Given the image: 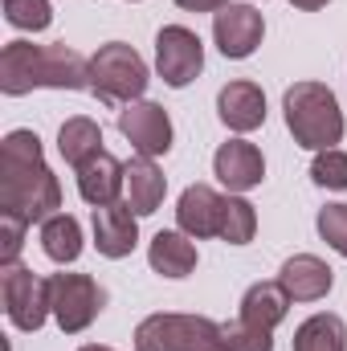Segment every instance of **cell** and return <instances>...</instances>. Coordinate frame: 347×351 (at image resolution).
<instances>
[{
  "mask_svg": "<svg viewBox=\"0 0 347 351\" xmlns=\"http://www.w3.org/2000/svg\"><path fill=\"white\" fill-rule=\"evenodd\" d=\"M319 237L339 254L347 258V204H327V208H319Z\"/></svg>",
  "mask_w": 347,
  "mask_h": 351,
  "instance_id": "28",
  "label": "cell"
},
{
  "mask_svg": "<svg viewBox=\"0 0 347 351\" xmlns=\"http://www.w3.org/2000/svg\"><path fill=\"white\" fill-rule=\"evenodd\" d=\"M221 348V323L204 315H176L160 311L147 315L135 327V351H217Z\"/></svg>",
  "mask_w": 347,
  "mask_h": 351,
  "instance_id": "4",
  "label": "cell"
},
{
  "mask_svg": "<svg viewBox=\"0 0 347 351\" xmlns=\"http://www.w3.org/2000/svg\"><path fill=\"white\" fill-rule=\"evenodd\" d=\"M147 262H152L156 274L180 282V278H188L196 269V241L188 233H180V229H160L152 237V245H147Z\"/></svg>",
  "mask_w": 347,
  "mask_h": 351,
  "instance_id": "18",
  "label": "cell"
},
{
  "mask_svg": "<svg viewBox=\"0 0 347 351\" xmlns=\"http://www.w3.org/2000/svg\"><path fill=\"white\" fill-rule=\"evenodd\" d=\"M265 37V21L254 4H225L221 12H213V41L225 58L246 62L254 58Z\"/></svg>",
  "mask_w": 347,
  "mask_h": 351,
  "instance_id": "9",
  "label": "cell"
},
{
  "mask_svg": "<svg viewBox=\"0 0 347 351\" xmlns=\"http://www.w3.org/2000/svg\"><path fill=\"white\" fill-rule=\"evenodd\" d=\"M294 351H347V323L331 311H319L298 323Z\"/></svg>",
  "mask_w": 347,
  "mask_h": 351,
  "instance_id": "23",
  "label": "cell"
},
{
  "mask_svg": "<svg viewBox=\"0 0 347 351\" xmlns=\"http://www.w3.org/2000/svg\"><path fill=\"white\" fill-rule=\"evenodd\" d=\"M278 282L286 286V294H290L294 302H319V298L331 294L335 269L323 262V258H315V254H294V258L282 262Z\"/></svg>",
  "mask_w": 347,
  "mask_h": 351,
  "instance_id": "15",
  "label": "cell"
},
{
  "mask_svg": "<svg viewBox=\"0 0 347 351\" xmlns=\"http://www.w3.org/2000/svg\"><path fill=\"white\" fill-rule=\"evenodd\" d=\"M90 229H94V245H98V254L110 258V262L131 258L135 245H139V217L131 213L127 200H115V204L94 208Z\"/></svg>",
  "mask_w": 347,
  "mask_h": 351,
  "instance_id": "11",
  "label": "cell"
},
{
  "mask_svg": "<svg viewBox=\"0 0 347 351\" xmlns=\"http://www.w3.org/2000/svg\"><path fill=\"white\" fill-rule=\"evenodd\" d=\"M217 351H225V348H217Z\"/></svg>",
  "mask_w": 347,
  "mask_h": 351,
  "instance_id": "33",
  "label": "cell"
},
{
  "mask_svg": "<svg viewBox=\"0 0 347 351\" xmlns=\"http://www.w3.org/2000/svg\"><path fill=\"white\" fill-rule=\"evenodd\" d=\"M213 176H217L229 192L241 196V192L258 188L261 180H265V160H261V152L250 139H229V143H221L217 156H213Z\"/></svg>",
  "mask_w": 347,
  "mask_h": 351,
  "instance_id": "13",
  "label": "cell"
},
{
  "mask_svg": "<svg viewBox=\"0 0 347 351\" xmlns=\"http://www.w3.org/2000/svg\"><path fill=\"white\" fill-rule=\"evenodd\" d=\"M119 131H123V139L135 147V156L156 160V156H168V152H172L176 131H172L168 110H164L160 102H147V98L127 102V106L119 110Z\"/></svg>",
  "mask_w": 347,
  "mask_h": 351,
  "instance_id": "8",
  "label": "cell"
},
{
  "mask_svg": "<svg viewBox=\"0 0 347 351\" xmlns=\"http://www.w3.org/2000/svg\"><path fill=\"white\" fill-rule=\"evenodd\" d=\"M311 180H315L319 188H327V192H347V152H339V147L315 152Z\"/></svg>",
  "mask_w": 347,
  "mask_h": 351,
  "instance_id": "27",
  "label": "cell"
},
{
  "mask_svg": "<svg viewBox=\"0 0 347 351\" xmlns=\"http://www.w3.org/2000/svg\"><path fill=\"white\" fill-rule=\"evenodd\" d=\"M41 250L45 258L58 265H74L82 258V225L70 213H53L49 221H41Z\"/></svg>",
  "mask_w": 347,
  "mask_h": 351,
  "instance_id": "21",
  "label": "cell"
},
{
  "mask_svg": "<svg viewBox=\"0 0 347 351\" xmlns=\"http://www.w3.org/2000/svg\"><path fill=\"white\" fill-rule=\"evenodd\" d=\"M282 114H286V131L307 152H327V147L344 143V106H339L335 90L323 82H294L282 94Z\"/></svg>",
  "mask_w": 347,
  "mask_h": 351,
  "instance_id": "2",
  "label": "cell"
},
{
  "mask_svg": "<svg viewBox=\"0 0 347 351\" xmlns=\"http://www.w3.org/2000/svg\"><path fill=\"white\" fill-rule=\"evenodd\" d=\"M0 213L25 225H41L62 213V184L45 164L37 131H8L0 143Z\"/></svg>",
  "mask_w": 347,
  "mask_h": 351,
  "instance_id": "1",
  "label": "cell"
},
{
  "mask_svg": "<svg viewBox=\"0 0 347 351\" xmlns=\"http://www.w3.org/2000/svg\"><path fill=\"white\" fill-rule=\"evenodd\" d=\"M254 233H258V208H254L246 196L229 192V196H225V213H221V241H229V245H250Z\"/></svg>",
  "mask_w": 347,
  "mask_h": 351,
  "instance_id": "24",
  "label": "cell"
},
{
  "mask_svg": "<svg viewBox=\"0 0 347 351\" xmlns=\"http://www.w3.org/2000/svg\"><path fill=\"white\" fill-rule=\"evenodd\" d=\"M102 302H106V294L90 274H66V269L49 274V311L66 335H82L98 319Z\"/></svg>",
  "mask_w": 347,
  "mask_h": 351,
  "instance_id": "6",
  "label": "cell"
},
{
  "mask_svg": "<svg viewBox=\"0 0 347 351\" xmlns=\"http://www.w3.org/2000/svg\"><path fill=\"white\" fill-rule=\"evenodd\" d=\"M221 348L225 351H274V331L237 319V323H225L221 327Z\"/></svg>",
  "mask_w": 347,
  "mask_h": 351,
  "instance_id": "26",
  "label": "cell"
},
{
  "mask_svg": "<svg viewBox=\"0 0 347 351\" xmlns=\"http://www.w3.org/2000/svg\"><path fill=\"white\" fill-rule=\"evenodd\" d=\"M4 21L21 33H45L53 25V4L49 0H0Z\"/></svg>",
  "mask_w": 347,
  "mask_h": 351,
  "instance_id": "25",
  "label": "cell"
},
{
  "mask_svg": "<svg viewBox=\"0 0 347 351\" xmlns=\"http://www.w3.org/2000/svg\"><path fill=\"white\" fill-rule=\"evenodd\" d=\"M37 90H90V58L58 45H37Z\"/></svg>",
  "mask_w": 347,
  "mask_h": 351,
  "instance_id": "12",
  "label": "cell"
},
{
  "mask_svg": "<svg viewBox=\"0 0 347 351\" xmlns=\"http://www.w3.org/2000/svg\"><path fill=\"white\" fill-rule=\"evenodd\" d=\"M0 298H4V315L16 331L33 335L45 327L49 311V278L33 274L29 265H0Z\"/></svg>",
  "mask_w": 347,
  "mask_h": 351,
  "instance_id": "5",
  "label": "cell"
},
{
  "mask_svg": "<svg viewBox=\"0 0 347 351\" xmlns=\"http://www.w3.org/2000/svg\"><path fill=\"white\" fill-rule=\"evenodd\" d=\"M290 294H286V286L274 278V282H254L246 294H241V319L246 323H254V327H265V331H274L286 315H290Z\"/></svg>",
  "mask_w": 347,
  "mask_h": 351,
  "instance_id": "19",
  "label": "cell"
},
{
  "mask_svg": "<svg viewBox=\"0 0 347 351\" xmlns=\"http://www.w3.org/2000/svg\"><path fill=\"white\" fill-rule=\"evenodd\" d=\"M147 82H152V70L127 41H106L90 58V94H98L110 106L139 102L147 94Z\"/></svg>",
  "mask_w": 347,
  "mask_h": 351,
  "instance_id": "3",
  "label": "cell"
},
{
  "mask_svg": "<svg viewBox=\"0 0 347 351\" xmlns=\"http://www.w3.org/2000/svg\"><path fill=\"white\" fill-rule=\"evenodd\" d=\"M58 152H62V160L78 172L86 160H94V156L102 152V127H98L94 119H86V114L66 119L62 131H58Z\"/></svg>",
  "mask_w": 347,
  "mask_h": 351,
  "instance_id": "22",
  "label": "cell"
},
{
  "mask_svg": "<svg viewBox=\"0 0 347 351\" xmlns=\"http://www.w3.org/2000/svg\"><path fill=\"white\" fill-rule=\"evenodd\" d=\"M25 221H16V217H4L0 213V265H16L21 258V245H25Z\"/></svg>",
  "mask_w": 347,
  "mask_h": 351,
  "instance_id": "29",
  "label": "cell"
},
{
  "mask_svg": "<svg viewBox=\"0 0 347 351\" xmlns=\"http://www.w3.org/2000/svg\"><path fill=\"white\" fill-rule=\"evenodd\" d=\"M131 4H135V0H131Z\"/></svg>",
  "mask_w": 347,
  "mask_h": 351,
  "instance_id": "34",
  "label": "cell"
},
{
  "mask_svg": "<svg viewBox=\"0 0 347 351\" xmlns=\"http://www.w3.org/2000/svg\"><path fill=\"white\" fill-rule=\"evenodd\" d=\"M204 70V45L188 25H164L156 33V74L164 78V86L184 90L196 82Z\"/></svg>",
  "mask_w": 347,
  "mask_h": 351,
  "instance_id": "7",
  "label": "cell"
},
{
  "mask_svg": "<svg viewBox=\"0 0 347 351\" xmlns=\"http://www.w3.org/2000/svg\"><path fill=\"white\" fill-rule=\"evenodd\" d=\"M78 351H115V348H106V343H86V348H78Z\"/></svg>",
  "mask_w": 347,
  "mask_h": 351,
  "instance_id": "32",
  "label": "cell"
},
{
  "mask_svg": "<svg viewBox=\"0 0 347 351\" xmlns=\"http://www.w3.org/2000/svg\"><path fill=\"white\" fill-rule=\"evenodd\" d=\"M217 114H221V123H225L229 131H237V135L258 131L261 123H265V90H261L258 82H246V78L221 86V94H217Z\"/></svg>",
  "mask_w": 347,
  "mask_h": 351,
  "instance_id": "14",
  "label": "cell"
},
{
  "mask_svg": "<svg viewBox=\"0 0 347 351\" xmlns=\"http://www.w3.org/2000/svg\"><path fill=\"white\" fill-rule=\"evenodd\" d=\"M74 176H78V196L86 200L90 208L115 204V200L127 192V164H119L110 152H98V156L86 160Z\"/></svg>",
  "mask_w": 347,
  "mask_h": 351,
  "instance_id": "16",
  "label": "cell"
},
{
  "mask_svg": "<svg viewBox=\"0 0 347 351\" xmlns=\"http://www.w3.org/2000/svg\"><path fill=\"white\" fill-rule=\"evenodd\" d=\"M127 204H131V213L135 217H152L160 204H164V196H168V176L160 172V164L156 160H147V156H135L131 164H127Z\"/></svg>",
  "mask_w": 347,
  "mask_h": 351,
  "instance_id": "17",
  "label": "cell"
},
{
  "mask_svg": "<svg viewBox=\"0 0 347 351\" xmlns=\"http://www.w3.org/2000/svg\"><path fill=\"white\" fill-rule=\"evenodd\" d=\"M225 4H233V0H176V8H184V12H221Z\"/></svg>",
  "mask_w": 347,
  "mask_h": 351,
  "instance_id": "30",
  "label": "cell"
},
{
  "mask_svg": "<svg viewBox=\"0 0 347 351\" xmlns=\"http://www.w3.org/2000/svg\"><path fill=\"white\" fill-rule=\"evenodd\" d=\"M221 213H225V196L208 184H188L176 200V229L188 233L192 241L204 237H221Z\"/></svg>",
  "mask_w": 347,
  "mask_h": 351,
  "instance_id": "10",
  "label": "cell"
},
{
  "mask_svg": "<svg viewBox=\"0 0 347 351\" xmlns=\"http://www.w3.org/2000/svg\"><path fill=\"white\" fill-rule=\"evenodd\" d=\"M294 8H302V12H319V8H327L331 0H290Z\"/></svg>",
  "mask_w": 347,
  "mask_h": 351,
  "instance_id": "31",
  "label": "cell"
},
{
  "mask_svg": "<svg viewBox=\"0 0 347 351\" xmlns=\"http://www.w3.org/2000/svg\"><path fill=\"white\" fill-rule=\"evenodd\" d=\"M29 90H37V45L16 37L0 49V94L21 98Z\"/></svg>",
  "mask_w": 347,
  "mask_h": 351,
  "instance_id": "20",
  "label": "cell"
}]
</instances>
